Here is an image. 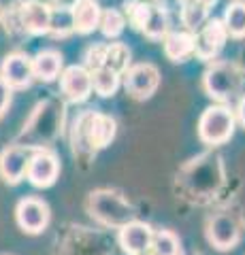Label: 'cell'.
<instances>
[{"label": "cell", "mask_w": 245, "mask_h": 255, "mask_svg": "<svg viewBox=\"0 0 245 255\" xmlns=\"http://www.w3.org/2000/svg\"><path fill=\"white\" fill-rule=\"evenodd\" d=\"M15 217L26 234H41L49 223V206L41 198H23L15 209Z\"/></svg>", "instance_id": "9c48e42d"}, {"label": "cell", "mask_w": 245, "mask_h": 255, "mask_svg": "<svg viewBox=\"0 0 245 255\" xmlns=\"http://www.w3.org/2000/svg\"><path fill=\"white\" fill-rule=\"evenodd\" d=\"M218 0H188L186 2V9L181 13L184 17V23L190 28V30H196L201 28V23L207 19V13Z\"/></svg>", "instance_id": "7402d4cb"}, {"label": "cell", "mask_w": 245, "mask_h": 255, "mask_svg": "<svg viewBox=\"0 0 245 255\" xmlns=\"http://www.w3.org/2000/svg\"><path fill=\"white\" fill-rule=\"evenodd\" d=\"M207 236H209V243L216 247V249H220V251L233 249V247L239 243V226H237L233 215L220 213L209 221Z\"/></svg>", "instance_id": "5bb4252c"}, {"label": "cell", "mask_w": 245, "mask_h": 255, "mask_svg": "<svg viewBox=\"0 0 245 255\" xmlns=\"http://www.w3.org/2000/svg\"><path fill=\"white\" fill-rule=\"evenodd\" d=\"M143 34L147 38H162V36H167L169 34V15L167 11L162 9V6H154V4H149V15H147V21H145V26H143Z\"/></svg>", "instance_id": "44dd1931"}, {"label": "cell", "mask_w": 245, "mask_h": 255, "mask_svg": "<svg viewBox=\"0 0 245 255\" xmlns=\"http://www.w3.org/2000/svg\"><path fill=\"white\" fill-rule=\"evenodd\" d=\"M62 117H64V105L58 100H45L41 102L30 122L23 126V132L15 145L28 147V149H43L47 142H51L58 136L62 128Z\"/></svg>", "instance_id": "6da1fadb"}, {"label": "cell", "mask_w": 245, "mask_h": 255, "mask_svg": "<svg viewBox=\"0 0 245 255\" xmlns=\"http://www.w3.org/2000/svg\"><path fill=\"white\" fill-rule=\"evenodd\" d=\"M164 53L171 62H186L194 53V34L190 32H171L164 38Z\"/></svg>", "instance_id": "ac0fdd59"}, {"label": "cell", "mask_w": 245, "mask_h": 255, "mask_svg": "<svg viewBox=\"0 0 245 255\" xmlns=\"http://www.w3.org/2000/svg\"><path fill=\"white\" fill-rule=\"evenodd\" d=\"M88 211L94 219L109 228H122L137 219V211L130 202H126L120 194L107 189L92 191L88 198Z\"/></svg>", "instance_id": "7a4b0ae2"}, {"label": "cell", "mask_w": 245, "mask_h": 255, "mask_svg": "<svg viewBox=\"0 0 245 255\" xmlns=\"http://www.w3.org/2000/svg\"><path fill=\"white\" fill-rule=\"evenodd\" d=\"M32 62V75L38 81L51 83L62 75V64H64V58L62 53L56 49H43L38 51L34 58H30Z\"/></svg>", "instance_id": "e0dca14e"}, {"label": "cell", "mask_w": 245, "mask_h": 255, "mask_svg": "<svg viewBox=\"0 0 245 255\" xmlns=\"http://www.w3.org/2000/svg\"><path fill=\"white\" fill-rule=\"evenodd\" d=\"M228 38V32L222 19H209L201 26L199 34L194 36V53L201 60H213L218 58L220 51L224 49Z\"/></svg>", "instance_id": "52a82bcc"}, {"label": "cell", "mask_w": 245, "mask_h": 255, "mask_svg": "<svg viewBox=\"0 0 245 255\" xmlns=\"http://www.w3.org/2000/svg\"><path fill=\"white\" fill-rule=\"evenodd\" d=\"M124 19L130 21V26L134 30H143L145 21H147V15H149V4L141 2V0H126L124 2Z\"/></svg>", "instance_id": "484cf974"}, {"label": "cell", "mask_w": 245, "mask_h": 255, "mask_svg": "<svg viewBox=\"0 0 245 255\" xmlns=\"http://www.w3.org/2000/svg\"><path fill=\"white\" fill-rule=\"evenodd\" d=\"M237 117H239V122L241 126L245 128V96L239 100V105H237Z\"/></svg>", "instance_id": "83f0119b"}, {"label": "cell", "mask_w": 245, "mask_h": 255, "mask_svg": "<svg viewBox=\"0 0 245 255\" xmlns=\"http://www.w3.org/2000/svg\"><path fill=\"white\" fill-rule=\"evenodd\" d=\"M98 26H100V32H102L105 36L115 38V36H120L122 32H124L126 19H124V15H122L120 11H115V9H107V11H102V13H100V21H98Z\"/></svg>", "instance_id": "d4e9b609"}, {"label": "cell", "mask_w": 245, "mask_h": 255, "mask_svg": "<svg viewBox=\"0 0 245 255\" xmlns=\"http://www.w3.org/2000/svg\"><path fill=\"white\" fill-rule=\"evenodd\" d=\"M154 249V255H179L181 249H179V238L169 232V230H160L156 232L154 238H152V247Z\"/></svg>", "instance_id": "cb8c5ba5"}, {"label": "cell", "mask_w": 245, "mask_h": 255, "mask_svg": "<svg viewBox=\"0 0 245 255\" xmlns=\"http://www.w3.org/2000/svg\"><path fill=\"white\" fill-rule=\"evenodd\" d=\"M143 255H154V253H143Z\"/></svg>", "instance_id": "f546056e"}, {"label": "cell", "mask_w": 245, "mask_h": 255, "mask_svg": "<svg viewBox=\"0 0 245 255\" xmlns=\"http://www.w3.org/2000/svg\"><path fill=\"white\" fill-rule=\"evenodd\" d=\"M60 90L68 102H83L92 94V75L83 66H68L60 75Z\"/></svg>", "instance_id": "4fadbf2b"}, {"label": "cell", "mask_w": 245, "mask_h": 255, "mask_svg": "<svg viewBox=\"0 0 245 255\" xmlns=\"http://www.w3.org/2000/svg\"><path fill=\"white\" fill-rule=\"evenodd\" d=\"M235 132V113L226 105H216L203 111L199 119V136L205 145H222Z\"/></svg>", "instance_id": "5b68a950"}, {"label": "cell", "mask_w": 245, "mask_h": 255, "mask_svg": "<svg viewBox=\"0 0 245 255\" xmlns=\"http://www.w3.org/2000/svg\"><path fill=\"white\" fill-rule=\"evenodd\" d=\"M115 138V119L105 113H83L75 124V151L90 149L96 151L107 147Z\"/></svg>", "instance_id": "3957f363"}, {"label": "cell", "mask_w": 245, "mask_h": 255, "mask_svg": "<svg viewBox=\"0 0 245 255\" xmlns=\"http://www.w3.org/2000/svg\"><path fill=\"white\" fill-rule=\"evenodd\" d=\"M158 85H160V70L154 64L143 62L134 64L126 70V92H128L134 100H147L156 94Z\"/></svg>", "instance_id": "8992f818"}, {"label": "cell", "mask_w": 245, "mask_h": 255, "mask_svg": "<svg viewBox=\"0 0 245 255\" xmlns=\"http://www.w3.org/2000/svg\"><path fill=\"white\" fill-rule=\"evenodd\" d=\"M102 68L111 70L115 75H126L130 68V51L122 43H109L105 45V58H102Z\"/></svg>", "instance_id": "d6986e66"}, {"label": "cell", "mask_w": 245, "mask_h": 255, "mask_svg": "<svg viewBox=\"0 0 245 255\" xmlns=\"http://www.w3.org/2000/svg\"><path fill=\"white\" fill-rule=\"evenodd\" d=\"M2 17H4V9H2V4H0V21H2Z\"/></svg>", "instance_id": "f1b7e54d"}, {"label": "cell", "mask_w": 245, "mask_h": 255, "mask_svg": "<svg viewBox=\"0 0 245 255\" xmlns=\"http://www.w3.org/2000/svg\"><path fill=\"white\" fill-rule=\"evenodd\" d=\"M11 94L13 90L9 85L2 81V77H0V119L4 117V113L9 111V105H11Z\"/></svg>", "instance_id": "4316f807"}, {"label": "cell", "mask_w": 245, "mask_h": 255, "mask_svg": "<svg viewBox=\"0 0 245 255\" xmlns=\"http://www.w3.org/2000/svg\"><path fill=\"white\" fill-rule=\"evenodd\" d=\"M154 232L143 221H130L120 228V245L128 255H143L152 247Z\"/></svg>", "instance_id": "9a60e30c"}, {"label": "cell", "mask_w": 245, "mask_h": 255, "mask_svg": "<svg viewBox=\"0 0 245 255\" xmlns=\"http://www.w3.org/2000/svg\"><path fill=\"white\" fill-rule=\"evenodd\" d=\"M60 174V162L58 157L47 149H34L32 159L28 164L26 179L34 187H51Z\"/></svg>", "instance_id": "30bf717a"}, {"label": "cell", "mask_w": 245, "mask_h": 255, "mask_svg": "<svg viewBox=\"0 0 245 255\" xmlns=\"http://www.w3.org/2000/svg\"><path fill=\"white\" fill-rule=\"evenodd\" d=\"M224 26L228 36L233 38H245V2L243 0H237L226 6L224 13Z\"/></svg>", "instance_id": "ffe728a7"}, {"label": "cell", "mask_w": 245, "mask_h": 255, "mask_svg": "<svg viewBox=\"0 0 245 255\" xmlns=\"http://www.w3.org/2000/svg\"><path fill=\"white\" fill-rule=\"evenodd\" d=\"M0 77L2 81L11 87V90H23V87H30L34 81L32 75V62H30L28 55L23 53H9L2 60V66H0Z\"/></svg>", "instance_id": "7c38bea8"}, {"label": "cell", "mask_w": 245, "mask_h": 255, "mask_svg": "<svg viewBox=\"0 0 245 255\" xmlns=\"http://www.w3.org/2000/svg\"><path fill=\"white\" fill-rule=\"evenodd\" d=\"M68 11L70 19H73V30L79 34H90V32H94V28H98L102 11L96 0H75Z\"/></svg>", "instance_id": "2e32d148"}, {"label": "cell", "mask_w": 245, "mask_h": 255, "mask_svg": "<svg viewBox=\"0 0 245 255\" xmlns=\"http://www.w3.org/2000/svg\"><path fill=\"white\" fill-rule=\"evenodd\" d=\"M92 75V90L96 92L98 96H102V98H107V96H113L117 92V87H120V75L111 73V70L107 68H98L94 70Z\"/></svg>", "instance_id": "603a6c76"}, {"label": "cell", "mask_w": 245, "mask_h": 255, "mask_svg": "<svg viewBox=\"0 0 245 255\" xmlns=\"http://www.w3.org/2000/svg\"><path fill=\"white\" fill-rule=\"evenodd\" d=\"M34 149L21 147V145H11L0 153V177L9 185H17V183L26 177L28 164L32 159Z\"/></svg>", "instance_id": "8fae6325"}, {"label": "cell", "mask_w": 245, "mask_h": 255, "mask_svg": "<svg viewBox=\"0 0 245 255\" xmlns=\"http://www.w3.org/2000/svg\"><path fill=\"white\" fill-rule=\"evenodd\" d=\"M243 73L235 64L228 62H216L209 66L203 75V87L207 96H211L218 102H231L233 98L241 94L243 87Z\"/></svg>", "instance_id": "277c9868"}, {"label": "cell", "mask_w": 245, "mask_h": 255, "mask_svg": "<svg viewBox=\"0 0 245 255\" xmlns=\"http://www.w3.org/2000/svg\"><path fill=\"white\" fill-rule=\"evenodd\" d=\"M17 21L23 32L32 36L49 34L51 30V6H47L38 0H26L17 9Z\"/></svg>", "instance_id": "ba28073f"}]
</instances>
